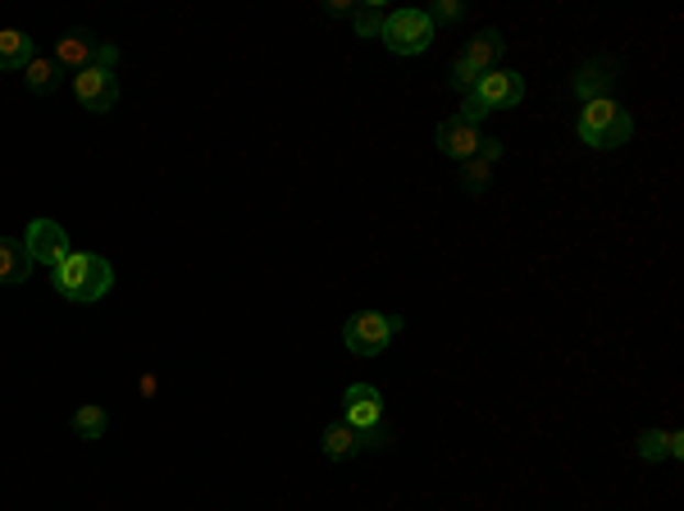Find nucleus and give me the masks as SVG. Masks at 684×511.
Wrapping results in <instances>:
<instances>
[{
    "mask_svg": "<svg viewBox=\"0 0 684 511\" xmlns=\"http://www.w3.org/2000/svg\"><path fill=\"white\" fill-rule=\"evenodd\" d=\"M106 425H110V420H106V407H97V402H87V407L74 411V430H78L82 438H101Z\"/></svg>",
    "mask_w": 684,
    "mask_h": 511,
    "instance_id": "19",
    "label": "nucleus"
},
{
    "mask_svg": "<svg viewBox=\"0 0 684 511\" xmlns=\"http://www.w3.org/2000/svg\"><path fill=\"white\" fill-rule=\"evenodd\" d=\"M503 51H507L503 33H497V27H484L479 37H471V42L461 46L456 65H452V87H461V92H471V87H475L484 74H493V69H497V59H503Z\"/></svg>",
    "mask_w": 684,
    "mask_h": 511,
    "instance_id": "3",
    "label": "nucleus"
},
{
    "mask_svg": "<svg viewBox=\"0 0 684 511\" xmlns=\"http://www.w3.org/2000/svg\"><path fill=\"white\" fill-rule=\"evenodd\" d=\"M575 133L584 146H594V152H616V146H626L635 137V119L630 110H620L611 97L607 101H588L575 119Z\"/></svg>",
    "mask_w": 684,
    "mask_h": 511,
    "instance_id": "2",
    "label": "nucleus"
},
{
    "mask_svg": "<svg viewBox=\"0 0 684 511\" xmlns=\"http://www.w3.org/2000/svg\"><path fill=\"white\" fill-rule=\"evenodd\" d=\"M320 447H324V457L342 462V457L361 453V434H356V430L347 425V420H333V425L324 430V438H320Z\"/></svg>",
    "mask_w": 684,
    "mask_h": 511,
    "instance_id": "15",
    "label": "nucleus"
},
{
    "mask_svg": "<svg viewBox=\"0 0 684 511\" xmlns=\"http://www.w3.org/2000/svg\"><path fill=\"white\" fill-rule=\"evenodd\" d=\"M51 284L59 297H69V302H101V297L114 288V269L97 252H69L51 269Z\"/></svg>",
    "mask_w": 684,
    "mask_h": 511,
    "instance_id": "1",
    "label": "nucleus"
},
{
    "mask_svg": "<svg viewBox=\"0 0 684 511\" xmlns=\"http://www.w3.org/2000/svg\"><path fill=\"white\" fill-rule=\"evenodd\" d=\"M59 78H65V69L55 65V55H37L33 65L23 69V82L33 87V92H55V87H59Z\"/></svg>",
    "mask_w": 684,
    "mask_h": 511,
    "instance_id": "17",
    "label": "nucleus"
},
{
    "mask_svg": "<svg viewBox=\"0 0 684 511\" xmlns=\"http://www.w3.org/2000/svg\"><path fill=\"white\" fill-rule=\"evenodd\" d=\"M55 65H59V69H74V74H82V69H91V65L114 69V65H119V46H110V42H101V37H91L87 27H74V33H65V37L55 42Z\"/></svg>",
    "mask_w": 684,
    "mask_h": 511,
    "instance_id": "5",
    "label": "nucleus"
},
{
    "mask_svg": "<svg viewBox=\"0 0 684 511\" xmlns=\"http://www.w3.org/2000/svg\"><path fill=\"white\" fill-rule=\"evenodd\" d=\"M471 97L493 114V110H511V105H520L525 101V78L516 74V69H493V74H484L475 87H471Z\"/></svg>",
    "mask_w": 684,
    "mask_h": 511,
    "instance_id": "9",
    "label": "nucleus"
},
{
    "mask_svg": "<svg viewBox=\"0 0 684 511\" xmlns=\"http://www.w3.org/2000/svg\"><path fill=\"white\" fill-rule=\"evenodd\" d=\"M684 453V438L671 430V434H662V430H643L639 434V457H648V462H658V457H680Z\"/></svg>",
    "mask_w": 684,
    "mask_h": 511,
    "instance_id": "16",
    "label": "nucleus"
},
{
    "mask_svg": "<svg viewBox=\"0 0 684 511\" xmlns=\"http://www.w3.org/2000/svg\"><path fill=\"white\" fill-rule=\"evenodd\" d=\"M37 59V42L19 33V27H5L0 33V74H10V69H27Z\"/></svg>",
    "mask_w": 684,
    "mask_h": 511,
    "instance_id": "13",
    "label": "nucleus"
},
{
    "mask_svg": "<svg viewBox=\"0 0 684 511\" xmlns=\"http://www.w3.org/2000/svg\"><path fill=\"white\" fill-rule=\"evenodd\" d=\"M356 5H352V0H329V14H352Z\"/></svg>",
    "mask_w": 684,
    "mask_h": 511,
    "instance_id": "22",
    "label": "nucleus"
},
{
    "mask_svg": "<svg viewBox=\"0 0 684 511\" xmlns=\"http://www.w3.org/2000/svg\"><path fill=\"white\" fill-rule=\"evenodd\" d=\"M401 329V315H384V311H356L347 324H342V343H347L352 356H379L393 334Z\"/></svg>",
    "mask_w": 684,
    "mask_h": 511,
    "instance_id": "6",
    "label": "nucleus"
},
{
    "mask_svg": "<svg viewBox=\"0 0 684 511\" xmlns=\"http://www.w3.org/2000/svg\"><path fill=\"white\" fill-rule=\"evenodd\" d=\"M74 97H78L82 110H91V114H110V110L119 105V78H114V69L91 65V69L74 74Z\"/></svg>",
    "mask_w": 684,
    "mask_h": 511,
    "instance_id": "7",
    "label": "nucleus"
},
{
    "mask_svg": "<svg viewBox=\"0 0 684 511\" xmlns=\"http://www.w3.org/2000/svg\"><path fill=\"white\" fill-rule=\"evenodd\" d=\"M616 78H620V65H616V59L594 55V59H584V65L575 69L571 92H575L584 105H588V101H607V97H611V87H616Z\"/></svg>",
    "mask_w": 684,
    "mask_h": 511,
    "instance_id": "10",
    "label": "nucleus"
},
{
    "mask_svg": "<svg viewBox=\"0 0 684 511\" xmlns=\"http://www.w3.org/2000/svg\"><path fill=\"white\" fill-rule=\"evenodd\" d=\"M479 129L475 124H465V119H443L439 124V152L443 156H452V160H471V156H479Z\"/></svg>",
    "mask_w": 684,
    "mask_h": 511,
    "instance_id": "12",
    "label": "nucleus"
},
{
    "mask_svg": "<svg viewBox=\"0 0 684 511\" xmlns=\"http://www.w3.org/2000/svg\"><path fill=\"white\" fill-rule=\"evenodd\" d=\"M461 14H465V5H461V0H439V5H433V10H429L433 27H439V23H456Z\"/></svg>",
    "mask_w": 684,
    "mask_h": 511,
    "instance_id": "21",
    "label": "nucleus"
},
{
    "mask_svg": "<svg viewBox=\"0 0 684 511\" xmlns=\"http://www.w3.org/2000/svg\"><path fill=\"white\" fill-rule=\"evenodd\" d=\"M384 46L393 55H424L433 46V37H439V27H433L429 10H393L384 19Z\"/></svg>",
    "mask_w": 684,
    "mask_h": 511,
    "instance_id": "4",
    "label": "nucleus"
},
{
    "mask_svg": "<svg viewBox=\"0 0 684 511\" xmlns=\"http://www.w3.org/2000/svg\"><path fill=\"white\" fill-rule=\"evenodd\" d=\"M23 247H27V256H33V265L55 269L59 260L69 256V233H65V224H55V220H33V224H27V233H23Z\"/></svg>",
    "mask_w": 684,
    "mask_h": 511,
    "instance_id": "8",
    "label": "nucleus"
},
{
    "mask_svg": "<svg viewBox=\"0 0 684 511\" xmlns=\"http://www.w3.org/2000/svg\"><path fill=\"white\" fill-rule=\"evenodd\" d=\"M342 420L365 434V430H379L384 425V398H379V388H369V384H352L347 393H342Z\"/></svg>",
    "mask_w": 684,
    "mask_h": 511,
    "instance_id": "11",
    "label": "nucleus"
},
{
    "mask_svg": "<svg viewBox=\"0 0 684 511\" xmlns=\"http://www.w3.org/2000/svg\"><path fill=\"white\" fill-rule=\"evenodd\" d=\"M488 178H493V160H484V156L461 160V188L471 192V197H479L488 188Z\"/></svg>",
    "mask_w": 684,
    "mask_h": 511,
    "instance_id": "18",
    "label": "nucleus"
},
{
    "mask_svg": "<svg viewBox=\"0 0 684 511\" xmlns=\"http://www.w3.org/2000/svg\"><path fill=\"white\" fill-rule=\"evenodd\" d=\"M384 19H388L384 5H356V10H352L356 37H379V33H384Z\"/></svg>",
    "mask_w": 684,
    "mask_h": 511,
    "instance_id": "20",
    "label": "nucleus"
},
{
    "mask_svg": "<svg viewBox=\"0 0 684 511\" xmlns=\"http://www.w3.org/2000/svg\"><path fill=\"white\" fill-rule=\"evenodd\" d=\"M27 275H33V256L23 237H0V284H23Z\"/></svg>",
    "mask_w": 684,
    "mask_h": 511,
    "instance_id": "14",
    "label": "nucleus"
}]
</instances>
